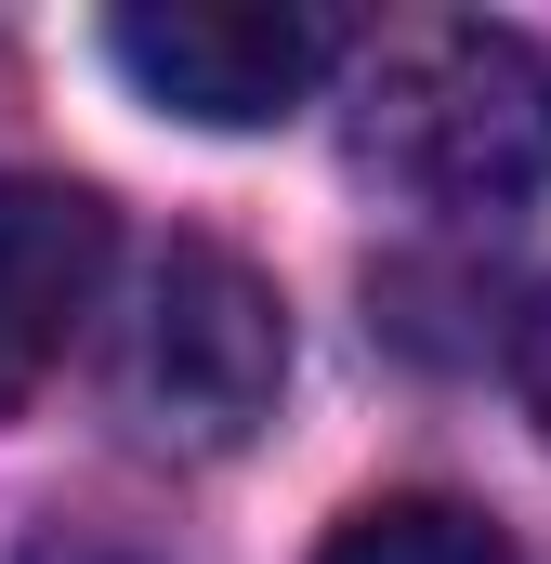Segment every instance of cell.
Listing matches in <instances>:
<instances>
[{
	"instance_id": "obj_1",
	"label": "cell",
	"mask_w": 551,
	"mask_h": 564,
	"mask_svg": "<svg viewBox=\"0 0 551 564\" xmlns=\"http://www.w3.org/2000/svg\"><path fill=\"white\" fill-rule=\"evenodd\" d=\"M355 171L446 224H499L551 197V53L526 26H408L355 79Z\"/></svg>"
},
{
	"instance_id": "obj_2",
	"label": "cell",
	"mask_w": 551,
	"mask_h": 564,
	"mask_svg": "<svg viewBox=\"0 0 551 564\" xmlns=\"http://www.w3.org/2000/svg\"><path fill=\"white\" fill-rule=\"evenodd\" d=\"M289 381V302L224 237H171L132 315V421L158 446H250Z\"/></svg>"
},
{
	"instance_id": "obj_3",
	"label": "cell",
	"mask_w": 551,
	"mask_h": 564,
	"mask_svg": "<svg viewBox=\"0 0 551 564\" xmlns=\"http://www.w3.org/2000/svg\"><path fill=\"white\" fill-rule=\"evenodd\" d=\"M106 53L132 66L144 93L197 132H263L289 106H315V79L342 66V26L328 13H289V0H171V13H119Z\"/></svg>"
},
{
	"instance_id": "obj_4",
	"label": "cell",
	"mask_w": 551,
	"mask_h": 564,
	"mask_svg": "<svg viewBox=\"0 0 551 564\" xmlns=\"http://www.w3.org/2000/svg\"><path fill=\"white\" fill-rule=\"evenodd\" d=\"M93 289H106V197L13 171V184H0V421L66 368Z\"/></svg>"
},
{
	"instance_id": "obj_5",
	"label": "cell",
	"mask_w": 551,
	"mask_h": 564,
	"mask_svg": "<svg viewBox=\"0 0 551 564\" xmlns=\"http://www.w3.org/2000/svg\"><path fill=\"white\" fill-rule=\"evenodd\" d=\"M315 564H512V539L460 499H368V512H342V539Z\"/></svg>"
},
{
	"instance_id": "obj_6",
	"label": "cell",
	"mask_w": 551,
	"mask_h": 564,
	"mask_svg": "<svg viewBox=\"0 0 551 564\" xmlns=\"http://www.w3.org/2000/svg\"><path fill=\"white\" fill-rule=\"evenodd\" d=\"M512 381H526V408H539V433H551V289L526 302V328H512Z\"/></svg>"
}]
</instances>
